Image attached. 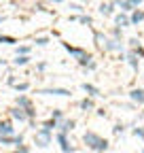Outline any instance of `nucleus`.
<instances>
[{"instance_id": "f257e3e1", "label": "nucleus", "mask_w": 144, "mask_h": 153, "mask_svg": "<svg viewBox=\"0 0 144 153\" xmlns=\"http://www.w3.org/2000/svg\"><path fill=\"white\" fill-rule=\"evenodd\" d=\"M83 143L91 149V151H96V153L108 151V140L102 138L100 134H96V132H85V134H83Z\"/></svg>"}, {"instance_id": "f03ea898", "label": "nucleus", "mask_w": 144, "mask_h": 153, "mask_svg": "<svg viewBox=\"0 0 144 153\" xmlns=\"http://www.w3.org/2000/svg\"><path fill=\"white\" fill-rule=\"evenodd\" d=\"M51 138H53V132H49V130H45V128H38V130H36V134H34V145L40 147V149H45V147H49Z\"/></svg>"}, {"instance_id": "7ed1b4c3", "label": "nucleus", "mask_w": 144, "mask_h": 153, "mask_svg": "<svg viewBox=\"0 0 144 153\" xmlns=\"http://www.w3.org/2000/svg\"><path fill=\"white\" fill-rule=\"evenodd\" d=\"M112 4L115 7H121L123 13H132V11H136L142 4V0H112Z\"/></svg>"}, {"instance_id": "20e7f679", "label": "nucleus", "mask_w": 144, "mask_h": 153, "mask_svg": "<svg viewBox=\"0 0 144 153\" xmlns=\"http://www.w3.org/2000/svg\"><path fill=\"white\" fill-rule=\"evenodd\" d=\"M36 94H43V96H64V98L72 96L70 89H66V87H43V89H36Z\"/></svg>"}, {"instance_id": "39448f33", "label": "nucleus", "mask_w": 144, "mask_h": 153, "mask_svg": "<svg viewBox=\"0 0 144 153\" xmlns=\"http://www.w3.org/2000/svg\"><path fill=\"white\" fill-rule=\"evenodd\" d=\"M55 138H57V143H60V149H62L64 153H74V145L70 143L68 134H62V132H57V134H55Z\"/></svg>"}, {"instance_id": "423d86ee", "label": "nucleus", "mask_w": 144, "mask_h": 153, "mask_svg": "<svg viewBox=\"0 0 144 153\" xmlns=\"http://www.w3.org/2000/svg\"><path fill=\"white\" fill-rule=\"evenodd\" d=\"M0 136H15V128L11 119H0Z\"/></svg>"}, {"instance_id": "0eeeda50", "label": "nucleus", "mask_w": 144, "mask_h": 153, "mask_svg": "<svg viewBox=\"0 0 144 153\" xmlns=\"http://www.w3.org/2000/svg\"><path fill=\"white\" fill-rule=\"evenodd\" d=\"M102 49L104 51H121L123 49V45H121V41H115V38H106V41L102 43Z\"/></svg>"}, {"instance_id": "6e6552de", "label": "nucleus", "mask_w": 144, "mask_h": 153, "mask_svg": "<svg viewBox=\"0 0 144 153\" xmlns=\"http://www.w3.org/2000/svg\"><path fill=\"white\" fill-rule=\"evenodd\" d=\"M74 126H76V121H74V119H62V121L57 123V132L68 134V132H72V130H74Z\"/></svg>"}, {"instance_id": "1a4fd4ad", "label": "nucleus", "mask_w": 144, "mask_h": 153, "mask_svg": "<svg viewBox=\"0 0 144 153\" xmlns=\"http://www.w3.org/2000/svg\"><path fill=\"white\" fill-rule=\"evenodd\" d=\"M112 17H115V26H117V28L132 26V24H129V15H127V13H115Z\"/></svg>"}, {"instance_id": "9d476101", "label": "nucleus", "mask_w": 144, "mask_h": 153, "mask_svg": "<svg viewBox=\"0 0 144 153\" xmlns=\"http://www.w3.org/2000/svg\"><path fill=\"white\" fill-rule=\"evenodd\" d=\"M15 106H19V108H24V111H30V108H34V102L28 98V96H17Z\"/></svg>"}, {"instance_id": "9b49d317", "label": "nucleus", "mask_w": 144, "mask_h": 153, "mask_svg": "<svg viewBox=\"0 0 144 153\" xmlns=\"http://www.w3.org/2000/svg\"><path fill=\"white\" fill-rule=\"evenodd\" d=\"M11 117H13L15 121H19V123L28 121V117H26V111H24V108H19V106H13V108H11Z\"/></svg>"}, {"instance_id": "f8f14e48", "label": "nucleus", "mask_w": 144, "mask_h": 153, "mask_svg": "<svg viewBox=\"0 0 144 153\" xmlns=\"http://www.w3.org/2000/svg\"><path fill=\"white\" fill-rule=\"evenodd\" d=\"M129 98H132L134 102H138V104H144V89H142V87H134V89L129 91Z\"/></svg>"}, {"instance_id": "ddd939ff", "label": "nucleus", "mask_w": 144, "mask_h": 153, "mask_svg": "<svg viewBox=\"0 0 144 153\" xmlns=\"http://www.w3.org/2000/svg\"><path fill=\"white\" fill-rule=\"evenodd\" d=\"M62 47H64V49H66V51H68L70 55H74L76 60H79L81 55H85V53H87L85 49H81V47H72V45H68V43H62Z\"/></svg>"}, {"instance_id": "4468645a", "label": "nucleus", "mask_w": 144, "mask_h": 153, "mask_svg": "<svg viewBox=\"0 0 144 153\" xmlns=\"http://www.w3.org/2000/svg\"><path fill=\"white\" fill-rule=\"evenodd\" d=\"M100 15L112 17V15H115V4H112V2H102V4H100Z\"/></svg>"}, {"instance_id": "2eb2a0df", "label": "nucleus", "mask_w": 144, "mask_h": 153, "mask_svg": "<svg viewBox=\"0 0 144 153\" xmlns=\"http://www.w3.org/2000/svg\"><path fill=\"white\" fill-rule=\"evenodd\" d=\"M144 22V11L142 9H136V11H132V15H129V24H142Z\"/></svg>"}, {"instance_id": "dca6fc26", "label": "nucleus", "mask_w": 144, "mask_h": 153, "mask_svg": "<svg viewBox=\"0 0 144 153\" xmlns=\"http://www.w3.org/2000/svg\"><path fill=\"white\" fill-rule=\"evenodd\" d=\"M83 91L89 96V98H96V96H100V89H98L96 85H91V83H83Z\"/></svg>"}, {"instance_id": "f3484780", "label": "nucleus", "mask_w": 144, "mask_h": 153, "mask_svg": "<svg viewBox=\"0 0 144 153\" xmlns=\"http://www.w3.org/2000/svg\"><path fill=\"white\" fill-rule=\"evenodd\" d=\"M79 106H81V111H93L96 108V102H93V98H83L79 102Z\"/></svg>"}, {"instance_id": "a211bd4d", "label": "nucleus", "mask_w": 144, "mask_h": 153, "mask_svg": "<svg viewBox=\"0 0 144 153\" xmlns=\"http://www.w3.org/2000/svg\"><path fill=\"white\" fill-rule=\"evenodd\" d=\"M0 43H4V45H17V38H15V36H9V34H2V32H0Z\"/></svg>"}, {"instance_id": "6ab92c4d", "label": "nucleus", "mask_w": 144, "mask_h": 153, "mask_svg": "<svg viewBox=\"0 0 144 153\" xmlns=\"http://www.w3.org/2000/svg\"><path fill=\"white\" fill-rule=\"evenodd\" d=\"M28 62H30V55H15V60H13L15 66H26Z\"/></svg>"}, {"instance_id": "aec40b11", "label": "nucleus", "mask_w": 144, "mask_h": 153, "mask_svg": "<svg viewBox=\"0 0 144 153\" xmlns=\"http://www.w3.org/2000/svg\"><path fill=\"white\" fill-rule=\"evenodd\" d=\"M125 60L129 62V66H132L134 70H138V62H140V60H138V57L134 55V51H129V53H127V57H125Z\"/></svg>"}, {"instance_id": "412c9836", "label": "nucleus", "mask_w": 144, "mask_h": 153, "mask_svg": "<svg viewBox=\"0 0 144 153\" xmlns=\"http://www.w3.org/2000/svg\"><path fill=\"white\" fill-rule=\"evenodd\" d=\"M76 22H81V24H85V26H93V17L91 15H79V17H74Z\"/></svg>"}, {"instance_id": "4be33fe9", "label": "nucleus", "mask_w": 144, "mask_h": 153, "mask_svg": "<svg viewBox=\"0 0 144 153\" xmlns=\"http://www.w3.org/2000/svg\"><path fill=\"white\" fill-rule=\"evenodd\" d=\"M57 123L60 121H55V119H47V121H43V128L49 130V132H53V130H57Z\"/></svg>"}, {"instance_id": "5701e85b", "label": "nucleus", "mask_w": 144, "mask_h": 153, "mask_svg": "<svg viewBox=\"0 0 144 153\" xmlns=\"http://www.w3.org/2000/svg\"><path fill=\"white\" fill-rule=\"evenodd\" d=\"M76 62H79V64H81L83 68H87V66H89V62H93V57L89 55V53H85V55H81V57H79Z\"/></svg>"}, {"instance_id": "b1692460", "label": "nucleus", "mask_w": 144, "mask_h": 153, "mask_svg": "<svg viewBox=\"0 0 144 153\" xmlns=\"http://www.w3.org/2000/svg\"><path fill=\"white\" fill-rule=\"evenodd\" d=\"M15 55H30V47L28 45H17L15 47Z\"/></svg>"}, {"instance_id": "393cba45", "label": "nucleus", "mask_w": 144, "mask_h": 153, "mask_svg": "<svg viewBox=\"0 0 144 153\" xmlns=\"http://www.w3.org/2000/svg\"><path fill=\"white\" fill-rule=\"evenodd\" d=\"M51 119H55V121H62V119H64V111H62V108H55V111L51 113Z\"/></svg>"}, {"instance_id": "a878e982", "label": "nucleus", "mask_w": 144, "mask_h": 153, "mask_svg": "<svg viewBox=\"0 0 144 153\" xmlns=\"http://www.w3.org/2000/svg\"><path fill=\"white\" fill-rule=\"evenodd\" d=\"M110 34H112V38H115V41H121V38H123V30H121V28H117V26L110 30Z\"/></svg>"}, {"instance_id": "bb28decb", "label": "nucleus", "mask_w": 144, "mask_h": 153, "mask_svg": "<svg viewBox=\"0 0 144 153\" xmlns=\"http://www.w3.org/2000/svg\"><path fill=\"white\" fill-rule=\"evenodd\" d=\"M93 38H96V43H98L100 47H102V43L106 41V36H104L102 32H98V30H93Z\"/></svg>"}, {"instance_id": "cd10ccee", "label": "nucleus", "mask_w": 144, "mask_h": 153, "mask_svg": "<svg viewBox=\"0 0 144 153\" xmlns=\"http://www.w3.org/2000/svg\"><path fill=\"white\" fill-rule=\"evenodd\" d=\"M15 89H17V91H28V89H30V83H28V81H21V83H15Z\"/></svg>"}, {"instance_id": "c85d7f7f", "label": "nucleus", "mask_w": 144, "mask_h": 153, "mask_svg": "<svg viewBox=\"0 0 144 153\" xmlns=\"http://www.w3.org/2000/svg\"><path fill=\"white\" fill-rule=\"evenodd\" d=\"M11 153H30V147L28 145H19V147H15Z\"/></svg>"}, {"instance_id": "c756f323", "label": "nucleus", "mask_w": 144, "mask_h": 153, "mask_svg": "<svg viewBox=\"0 0 144 153\" xmlns=\"http://www.w3.org/2000/svg\"><path fill=\"white\" fill-rule=\"evenodd\" d=\"M34 43L38 45V47H43V45H47V43H49V38H47V36H36V38H34Z\"/></svg>"}, {"instance_id": "7c9ffc66", "label": "nucleus", "mask_w": 144, "mask_h": 153, "mask_svg": "<svg viewBox=\"0 0 144 153\" xmlns=\"http://www.w3.org/2000/svg\"><path fill=\"white\" fill-rule=\"evenodd\" d=\"M15 136H0V145H13Z\"/></svg>"}, {"instance_id": "2f4dec72", "label": "nucleus", "mask_w": 144, "mask_h": 153, "mask_svg": "<svg viewBox=\"0 0 144 153\" xmlns=\"http://www.w3.org/2000/svg\"><path fill=\"white\" fill-rule=\"evenodd\" d=\"M134 136L144 140V128H134Z\"/></svg>"}, {"instance_id": "473e14b6", "label": "nucleus", "mask_w": 144, "mask_h": 153, "mask_svg": "<svg viewBox=\"0 0 144 153\" xmlns=\"http://www.w3.org/2000/svg\"><path fill=\"white\" fill-rule=\"evenodd\" d=\"M13 145H15V147L24 145V134H15V140H13Z\"/></svg>"}, {"instance_id": "72a5a7b5", "label": "nucleus", "mask_w": 144, "mask_h": 153, "mask_svg": "<svg viewBox=\"0 0 144 153\" xmlns=\"http://www.w3.org/2000/svg\"><path fill=\"white\" fill-rule=\"evenodd\" d=\"M125 132V126H121V123H117L115 128H112V134H117V136H119V134H123Z\"/></svg>"}, {"instance_id": "f704fd0d", "label": "nucleus", "mask_w": 144, "mask_h": 153, "mask_svg": "<svg viewBox=\"0 0 144 153\" xmlns=\"http://www.w3.org/2000/svg\"><path fill=\"white\" fill-rule=\"evenodd\" d=\"M7 83H9L11 87H15V83H17V79H15V76H13V74H9V79H7Z\"/></svg>"}, {"instance_id": "c9c22d12", "label": "nucleus", "mask_w": 144, "mask_h": 153, "mask_svg": "<svg viewBox=\"0 0 144 153\" xmlns=\"http://www.w3.org/2000/svg\"><path fill=\"white\" fill-rule=\"evenodd\" d=\"M70 11H83L81 4H74V2H70Z\"/></svg>"}, {"instance_id": "e433bc0d", "label": "nucleus", "mask_w": 144, "mask_h": 153, "mask_svg": "<svg viewBox=\"0 0 144 153\" xmlns=\"http://www.w3.org/2000/svg\"><path fill=\"white\" fill-rule=\"evenodd\" d=\"M140 45V41H138V38H129V47L134 49V47H138Z\"/></svg>"}, {"instance_id": "4c0bfd02", "label": "nucleus", "mask_w": 144, "mask_h": 153, "mask_svg": "<svg viewBox=\"0 0 144 153\" xmlns=\"http://www.w3.org/2000/svg\"><path fill=\"white\" fill-rule=\"evenodd\" d=\"M45 68H47V64H43V62H40L38 66H36V70H38V72H45Z\"/></svg>"}, {"instance_id": "58836bf2", "label": "nucleus", "mask_w": 144, "mask_h": 153, "mask_svg": "<svg viewBox=\"0 0 144 153\" xmlns=\"http://www.w3.org/2000/svg\"><path fill=\"white\" fill-rule=\"evenodd\" d=\"M49 2H64V0H49Z\"/></svg>"}, {"instance_id": "ea45409f", "label": "nucleus", "mask_w": 144, "mask_h": 153, "mask_svg": "<svg viewBox=\"0 0 144 153\" xmlns=\"http://www.w3.org/2000/svg\"><path fill=\"white\" fill-rule=\"evenodd\" d=\"M0 66H4V60H2V57H0Z\"/></svg>"}, {"instance_id": "a19ab883", "label": "nucleus", "mask_w": 144, "mask_h": 153, "mask_svg": "<svg viewBox=\"0 0 144 153\" xmlns=\"http://www.w3.org/2000/svg\"><path fill=\"white\" fill-rule=\"evenodd\" d=\"M142 153H144V151H142Z\"/></svg>"}]
</instances>
